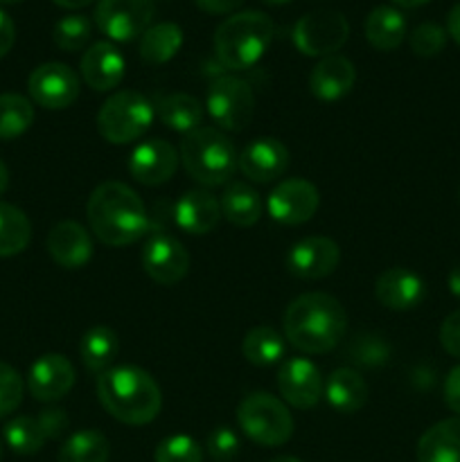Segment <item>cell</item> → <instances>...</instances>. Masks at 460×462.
Wrapping results in <instances>:
<instances>
[{
  "label": "cell",
  "instance_id": "4fadbf2b",
  "mask_svg": "<svg viewBox=\"0 0 460 462\" xmlns=\"http://www.w3.org/2000/svg\"><path fill=\"white\" fill-rule=\"evenodd\" d=\"M320 206V194L314 183L305 179H287L271 189L266 199V210L271 219L284 226H300L316 215Z\"/></svg>",
  "mask_w": 460,
  "mask_h": 462
},
{
  "label": "cell",
  "instance_id": "8fae6325",
  "mask_svg": "<svg viewBox=\"0 0 460 462\" xmlns=\"http://www.w3.org/2000/svg\"><path fill=\"white\" fill-rule=\"evenodd\" d=\"M140 264L153 282L162 284V287H174L188 275L189 253L174 235L156 230L144 242L143 253H140Z\"/></svg>",
  "mask_w": 460,
  "mask_h": 462
},
{
  "label": "cell",
  "instance_id": "f1b7e54d",
  "mask_svg": "<svg viewBox=\"0 0 460 462\" xmlns=\"http://www.w3.org/2000/svg\"><path fill=\"white\" fill-rule=\"evenodd\" d=\"M79 355L90 373H106L120 355V338L106 325H93L81 338Z\"/></svg>",
  "mask_w": 460,
  "mask_h": 462
},
{
  "label": "cell",
  "instance_id": "cb8c5ba5",
  "mask_svg": "<svg viewBox=\"0 0 460 462\" xmlns=\"http://www.w3.org/2000/svg\"><path fill=\"white\" fill-rule=\"evenodd\" d=\"M325 397H327L329 406L338 413L352 415L361 411L368 402V383L363 382L356 370L352 368H338L334 370L325 383Z\"/></svg>",
  "mask_w": 460,
  "mask_h": 462
},
{
  "label": "cell",
  "instance_id": "4dcf8cb0",
  "mask_svg": "<svg viewBox=\"0 0 460 462\" xmlns=\"http://www.w3.org/2000/svg\"><path fill=\"white\" fill-rule=\"evenodd\" d=\"M284 350H287V347H284L282 334L275 332L269 325H257V328H253L251 332L244 337L242 343L244 359L253 365H260V368L282 361Z\"/></svg>",
  "mask_w": 460,
  "mask_h": 462
},
{
  "label": "cell",
  "instance_id": "7402d4cb",
  "mask_svg": "<svg viewBox=\"0 0 460 462\" xmlns=\"http://www.w3.org/2000/svg\"><path fill=\"white\" fill-rule=\"evenodd\" d=\"M221 217V203L206 189H188L174 206L176 226L194 237L212 233Z\"/></svg>",
  "mask_w": 460,
  "mask_h": 462
},
{
  "label": "cell",
  "instance_id": "8992f818",
  "mask_svg": "<svg viewBox=\"0 0 460 462\" xmlns=\"http://www.w3.org/2000/svg\"><path fill=\"white\" fill-rule=\"evenodd\" d=\"M156 108L135 90H120L102 104L97 113V131L106 143L129 144L152 126Z\"/></svg>",
  "mask_w": 460,
  "mask_h": 462
},
{
  "label": "cell",
  "instance_id": "484cf974",
  "mask_svg": "<svg viewBox=\"0 0 460 462\" xmlns=\"http://www.w3.org/2000/svg\"><path fill=\"white\" fill-rule=\"evenodd\" d=\"M264 201L260 192L244 180H235L221 197V215L237 228H251L262 219Z\"/></svg>",
  "mask_w": 460,
  "mask_h": 462
},
{
  "label": "cell",
  "instance_id": "83f0119b",
  "mask_svg": "<svg viewBox=\"0 0 460 462\" xmlns=\"http://www.w3.org/2000/svg\"><path fill=\"white\" fill-rule=\"evenodd\" d=\"M365 36L373 48L383 50V52L400 48L406 36V18L401 16L400 9L391 5H379L365 18Z\"/></svg>",
  "mask_w": 460,
  "mask_h": 462
},
{
  "label": "cell",
  "instance_id": "6da1fadb",
  "mask_svg": "<svg viewBox=\"0 0 460 462\" xmlns=\"http://www.w3.org/2000/svg\"><path fill=\"white\" fill-rule=\"evenodd\" d=\"M90 230L106 246H129L149 230L147 208L126 183L106 180L97 185L86 203Z\"/></svg>",
  "mask_w": 460,
  "mask_h": 462
},
{
  "label": "cell",
  "instance_id": "5bb4252c",
  "mask_svg": "<svg viewBox=\"0 0 460 462\" xmlns=\"http://www.w3.org/2000/svg\"><path fill=\"white\" fill-rule=\"evenodd\" d=\"M341 262V248L334 239L305 237L293 244L287 253V269L289 273L300 280H320L332 275Z\"/></svg>",
  "mask_w": 460,
  "mask_h": 462
},
{
  "label": "cell",
  "instance_id": "277c9868",
  "mask_svg": "<svg viewBox=\"0 0 460 462\" xmlns=\"http://www.w3.org/2000/svg\"><path fill=\"white\" fill-rule=\"evenodd\" d=\"M273 21L262 12H239L215 32V54L230 70L255 66L273 41Z\"/></svg>",
  "mask_w": 460,
  "mask_h": 462
},
{
  "label": "cell",
  "instance_id": "ba28073f",
  "mask_svg": "<svg viewBox=\"0 0 460 462\" xmlns=\"http://www.w3.org/2000/svg\"><path fill=\"white\" fill-rule=\"evenodd\" d=\"M206 106L216 126L224 131H242L255 113V95L248 81L224 75L207 88Z\"/></svg>",
  "mask_w": 460,
  "mask_h": 462
},
{
  "label": "cell",
  "instance_id": "d6a6232c",
  "mask_svg": "<svg viewBox=\"0 0 460 462\" xmlns=\"http://www.w3.org/2000/svg\"><path fill=\"white\" fill-rule=\"evenodd\" d=\"M32 224L21 208L0 201V257H14L27 248Z\"/></svg>",
  "mask_w": 460,
  "mask_h": 462
},
{
  "label": "cell",
  "instance_id": "7a4b0ae2",
  "mask_svg": "<svg viewBox=\"0 0 460 462\" xmlns=\"http://www.w3.org/2000/svg\"><path fill=\"white\" fill-rule=\"evenodd\" d=\"M347 314L329 293L311 291L298 296L284 311V334L305 355H325L343 341Z\"/></svg>",
  "mask_w": 460,
  "mask_h": 462
},
{
  "label": "cell",
  "instance_id": "836d02e7",
  "mask_svg": "<svg viewBox=\"0 0 460 462\" xmlns=\"http://www.w3.org/2000/svg\"><path fill=\"white\" fill-rule=\"evenodd\" d=\"M50 438L45 433L43 424H41L39 415L36 418L18 415V418L9 420L5 424V442L18 456H34L36 451L43 449V445Z\"/></svg>",
  "mask_w": 460,
  "mask_h": 462
},
{
  "label": "cell",
  "instance_id": "f6af8a7d",
  "mask_svg": "<svg viewBox=\"0 0 460 462\" xmlns=\"http://www.w3.org/2000/svg\"><path fill=\"white\" fill-rule=\"evenodd\" d=\"M14 41H16V27L12 18L0 9V59L14 48Z\"/></svg>",
  "mask_w": 460,
  "mask_h": 462
},
{
  "label": "cell",
  "instance_id": "b9f144b4",
  "mask_svg": "<svg viewBox=\"0 0 460 462\" xmlns=\"http://www.w3.org/2000/svg\"><path fill=\"white\" fill-rule=\"evenodd\" d=\"M440 343L446 355L460 359V310L446 316L440 328Z\"/></svg>",
  "mask_w": 460,
  "mask_h": 462
},
{
  "label": "cell",
  "instance_id": "7dc6e473",
  "mask_svg": "<svg viewBox=\"0 0 460 462\" xmlns=\"http://www.w3.org/2000/svg\"><path fill=\"white\" fill-rule=\"evenodd\" d=\"M446 30H449L451 39L460 45V3H455L451 7L449 18H446Z\"/></svg>",
  "mask_w": 460,
  "mask_h": 462
},
{
  "label": "cell",
  "instance_id": "e575fe53",
  "mask_svg": "<svg viewBox=\"0 0 460 462\" xmlns=\"http://www.w3.org/2000/svg\"><path fill=\"white\" fill-rule=\"evenodd\" d=\"M34 122V106L18 93L0 95V140H14Z\"/></svg>",
  "mask_w": 460,
  "mask_h": 462
},
{
  "label": "cell",
  "instance_id": "11a10c76",
  "mask_svg": "<svg viewBox=\"0 0 460 462\" xmlns=\"http://www.w3.org/2000/svg\"><path fill=\"white\" fill-rule=\"evenodd\" d=\"M0 3H5V5H12V3H21V0H0Z\"/></svg>",
  "mask_w": 460,
  "mask_h": 462
},
{
  "label": "cell",
  "instance_id": "9c48e42d",
  "mask_svg": "<svg viewBox=\"0 0 460 462\" xmlns=\"http://www.w3.org/2000/svg\"><path fill=\"white\" fill-rule=\"evenodd\" d=\"M350 23L341 12L318 9L302 16L293 27V43L307 57H329L345 45Z\"/></svg>",
  "mask_w": 460,
  "mask_h": 462
},
{
  "label": "cell",
  "instance_id": "f907efd6",
  "mask_svg": "<svg viewBox=\"0 0 460 462\" xmlns=\"http://www.w3.org/2000/svg\"><path fill=\"white\" fill-rule=\"evenodd\" d=\"M7 185H9V170H7V165H5V162L0 161V197H3V194H5Z\"/></svg>",
  "mask_w": 460,
  "mask_h": 462
},
{
  "label": "cell",
  "instance_id": "f35d334b",
  "mask_svg": "<svg viewBox=\"0 0 460 462\" xmlns=\"http://www.w3.org/2000/svg\"><path fill=\"white\" fill-rule=\"evenodd\" d=\"M23 377L16 368L0 361V418L14 413L23 402Z\"/></svg>",
  "mask_w": 460,
  "mask_h": 462
},
{
  "label": "cell",
  "instance_id": "bcb514c9",
  "mask_svg": "<svg viewBox=\"0 0 460 462\" xmlns=\"http://www.w3.org/2000/svg\"><path fill=\"white\" fill-rule=\"evenodd\" d=\"M242 3L244 0H197L198 7L207 14H230Z\"/></svg>",
  "mask_w": 460,
  "mask_h": 462
},
{
  "label": "cell",
  "instance_id": "f5cc1de1",
  "mask_svg": "<svg viewBox=\"0 0 460 462\" xmlns=\"http://www.w3.org/2000/svg\"><path fill=\"white\" fill-rule=\"evenodd\" d=\"M271 462H302V460L293 458V456H280V458H275V460H271Z\"/></svg>",
  "mask_w": 460,
  "mask_h": 462
},
{
  "label": "cell",
  "instance_id": "ffe728a7",
  "mask_svg": "<svg viewBox=\"0 0 460 462\" xmlns=\"http://www.w3.org/2000/svg\"><path fill=\"white\" fill-rule=\"evenodd\" d=\"M48 253L61 269L77 271L93 257V239L77 221H59L48 235Z\"/></svg>",
  "mask_w": 460,
  "mask_h": 462
},
{
  "label": "cell",
  "instance_id": "d4e9b609",
  "mask_svg": "<svg viewBox=\"0 0 460 462\" xmlns=\"http://www.w3.org/2000/svg\"><path fill=\"white\" fill-rule=\"evenodd\" d=\"M418 462H460V418L442 420L418 442Z\"/></svg>",
  "mask_w": 460,
  "mask_h": 462
},
{
  "label": "cell",
  "instance_id": "7c38bea8",
  "mask_svg": "<svg viewBox=\"0 0 460 462\" xmlns=\"http://www.w3.org/2000/svg\"><path fill=\"white\" fill-rule=\"evenodd\" d=\"M27 90L39 106L50 108V111H63L77 102L81 81L70 66L50 61L41 63L39 68L32 70L30 79H27Z\"/></svg>",
  "mask_w": 460,
  "mask_h": 462
},
{
  "label": "cell",
  "instance_id": "1f68e13d",
  "mask_svg": "<svg viewBox=\"0 0 460 462\" xmlns=\"http://www.w3.org/2000/svg\"><path fill=\"white\" fill-rule=\"evenodd\" d=\"M111 445L97 429H81L72 433L59 449V462H108Z\"/></svg>",
  "mask_w": 460,
  "mask_h": 462
},
{
  "label": "cell",
  "instance_id": "db71d44e",
  "mask_svg": "<svg viewBox=\"0 0 460 462\" xmlns=\"http://www.w3.org/2000/svg\"><path fill=\"white\" fill-rule=\"evenodd\" d=\"M264 3H269V5H282V3H289V0H264Z\"/></svg>",
  "mask_w": 460,
  "mask_h": 462
},
{
  "label": "cell",
  "instance_id": "603a6c76",
  "mask_svg": "<svg viewBox=\"0 0 460 462\" xmlns=\"http://www.w3.org/2000/svg\"><path fill=\"white\" fill-rule=\"evenodd\" d=\"M356 81V68L343 54H329L314 66L309 75V88L316 99L323 102H336L345 97Z\"/></svg>",
  "mask_w": 460,
  "mask_h": 462
},
{
  "label": "cell",
  "instance_id": "52a82bcc",
  "mask_svg": "<svg viewBox=\"0 0 460 462\" xmlns=\"http://www.w3.org/2000/svg\"><path fill=\"white\" fill-rule=\"evenodd\" d=\"M237 424L255 445L280 447L291 440L293 418L282 400L269 393L244 397L237 409Z\"/></svg>",
  "mask_w": 460,
  "mask_h": 462
},
{
  "label": "cell",
  "instance_id": "44dd1931",
  "mask_svg": "<svg viewBox=\"0 0 460 462\" xmlns=\"http://www.w3.org/2000/svg\"><path fill=\"white\" fill-rule=\"evenodd\" d=\"M124 57H122L120 50L113 43H108V41H99V43L90 45L79 61L81 79H84L90 88L97 90V93L115 88L122 81V77H124Z\"/></svg>",
  "mask_w": 460,
  "mask_h": 462
},
{
  "label": "cell",
  "instance_id": "d590c367",
  "mask_svg": "<svg viewBox=\"0 0 460 462\" xmlns=\"http://www.w3.org/2000/svg\"><path fill=\"white\" fill-rule=\"evenodd\" d=\"M93 36V25L86 16L81 14H72V16H63L61 21H57L52 32V39L57 43L59 50H66V52H77V50H84L86 43Z\"/></svg>",
  "mask_w": 460,
  "mask_h": 462
},
{
  "label": "cell",
  "instance_id": "9f6ffc18",
  "mask_svg": "<svg viewBox=\"0 0 460 462\" xmlns=\"http://www.w3.org/2000/svg\"><path fill=\"white\" fill-rule=\"evenodd\" d=\"M0 460H3V442H0Z\"/></svg>",
  "mask_w": 460,
  "mask_h": 462
},
{
  "label": "cell",
  "instance_id": "c3c4849f",
  "mask_svg": "<svg viewBox=\"0 0 460 462\" xmlns=\"http://www.w3.org/2000/svg\"><path fill=\"white\" fill-rule=\"evenodd\" d=\"M446 284H449L451 296H455L460 300V264L454 266V269L449 271V278H446Z\"/></svg>",
  "mask_w": 460,
  "mask_h": 462
},
{
  "label": "cell",
  "instance_id": "e0dca14e",
  "mask_svg": "<svg viewBox=\"0 0 460 462\" xmlns=\"http://www.w3.org/2000/svg\"><path fill=\"white\" fill-rule=\"evenodd\" d=\"M75 386V368L63 355L39 356L27 373V388L39 402H59Z\"/></svg>",
  "mask_w": 460,
  "mask_h": 462
},
{
  "label": "cell",
  "instance_id": "30bf717a",
  "mask_svg": "<svg viewBox=\"0 0 460 462\" xmlns=\"http://www.w3.org/2000/svg\"><path fill=\"white\" fill-rule=\"evenodd\" d=\"M153 0H99L95 23L117 43L140 39L152 27Z\"/></svg>",
  "mask_w": 460,
  "mask_h": 462
},
{
  "label": "cell",
  "instance_id": "681fc988",
  "mask_svg": "<svg viewBox=\"0 0 460 462\" xmlns=\"http://www.w3.org/2000/svg\"><path fill=\"white\" fill-rule=\"evenodd\" d=\"M54 3H57L59 7L79 9V7H86V5H90V3H93V0H54Z\"/></svg>",
  "mask_w": 460,
  "mask_h": 462
},
{
  "label": "cell",
  "instance_id": "5b68a950",
  "mask_svg": "<svg viewBox=\"0 0 460 462\" xmlns=\"http://www.w3.org/2000/svg\"><path fill=\"white\" fill-rule=\"evenodd\" d=\"M237 158L228 135L215 126H198L180 143V162L185 171L206 188L228 183L237 170Z\"/></svg>",
  "mask_w": 460,
  "mask_h": 462
},
{
  "label": "cell",
  "instance_id": "9a60e30c",
  "mask_svg": "<svg viewBox=\"0 0 460 462\" xmlns=\"http://www.w3.org/2000/svg\"><path fill=\"white\" fill-rule=\"evenodd\" d=\"M278 391L282 400L291 404L293 409H314L323 397L325 383L316 364L296 356V359H289L280 365Z\"/></svg>",
  "mask_w": 460,
  "mask_h": 462
},
{
  "label": "cell",
  "instance_id": "ac0fdd59",
  "mask_svg": "<svg viewBox=\"0 0 460 462\" xmlns=\"http://www.w3.org/2000/svg\"><path fill=\"white\" fill-rule=\"evenodd\" d=\"M237 167L253 183H271L289 167V149L275 138H257L239 153Z\"/></svg>",
  "mask_w": 460,
  "mask_h": 462
},
{
  "label": "cell",
  "instance_id": "3957f363",
  "mask_svg": "<svg viewBox=\"0 0 460 462\" xmlns=\"http://www.w3.org/2000/svg\"><path fill=\"white\" fill-rule=\"evenodd\" d=\"M99 404L129 427H144L161 413L162 395L156 379L135 365H117L97 377Z\"/></svg>",
  "mask_w": 460,
  "mask_h": 462
},
{
  "label": "cell",
  "instance_id": "d6986e66",
  "mask_svg": "<svg viewBox=\"0 0 460 462\" xmlns=\"http://www.w3.org/2000/svg\"><path fill=\"white\" fill-rule=\"evenodd\" d=\"M424 280L418 273L404 266H392L386 269L374 282V296L379 305L392 311H409L424 300Z\"/></svg>",
  "mask_w": 460,
  "mask_h": 462
},
{
  "label": "cell",
  "instance_id": "816d5d0a",
  "mask_svg": "<svg viewBox=\"0 0 460 462\" xmlns=\"http://www.w3.org/2000/svg\"><path fill=\"white\" fill-rule=\"evenodd\" d=\"M392 3L401 5V7H419V5L428 3V0H392Z\"/></svg>",
  "mask_w": 460,
  "mask_h": 462
},
{
  "label": "cell",
  "instance_id": "ab89813d",
  "mask_svg": "<svg viewBox=\"0 0 460 462\" xmlns=\"http://www.w3.org/2000/svg\"><path fill=\"white\" fill-rule=\"evenodd\" d=\"M207 454L216 462H228L235 460L239 454V438L233 429H216L207 438Z\"/></svg>",
  "mask_w": 460,
  "mask_h": 462
},
{
  "label": "cell",
  "instance_id": "74e56055",
  "mask_svg": "<svg viewBox=\"0 0 460 462\" xmlns=\"http://www.w3.org/2000/svg\"><path fill=\"white\" fill-rule=\"evenodd\" d=\"M445 43H446L445 27H440L433 21L422 23V25H418L413 32H410V50H413L418 57H436L437 52H442Z\"/></svg>",
  "mask_w": 460,
  "mask_h": 462
},
{
  "label": "cell",
  "instance_id": "7bdbcfd3",
  "mask_svg": "<svg viewBox=\"0 0 460 462\" xmlns=\"http://www.w3.org/2000/svg\"><path fill=\"white\" fill-rule=\"evenodd\" d=\"M39 420H41V424H43V429H45V433H48L50 440H54V438H61L63 431L68 429V415L63 409L41 411Z\"/></svg>",
  "mask_w": 460,
  "mask_h": 462
},
{
  "label": "cell",
  "instance_id": "2e32d148",
  "mask_svg": "<svg viewBox=\"0 0 460 462\" xmlns=\"http://www.w3.org/2000/svg\"><path fill=\"white\" fill-rule=\"evenodd\" d=\"M179 167V153L174 144L162 138L140 143L129 156V171L138 183L156 188L167 183Z\"/></svg>",
  "mask_w": 460,
  "mask_h": 462
},
{
  "label": "cell",
  "instance_id": "f546056e",
  "mask_svg": "<svg viewBox=\"0 0 460 462\" xmlns=\"http://www.w3.org/2000/svg\"><path fill=\"white\" fill-rule=\"evenodd\" d=\"M180 45H183V30L176 23H158L140 36V57L152 66H161L176 57Z\"/></svg>",
  "mask_w": 460,
  "mask_h": 462
},
{
  "label": "cell",
  "instance_id": "8d00e7d4",
  "mask_svg": "<svg viewBox=\"0 0 460 462\" xmlns=\"http://www.w3.org/2000/svg\"><path fill=\"white\" fill-rule=\"evenodd\" d=\"M153 462H203V449L189 436H170L156 447Z\"/></svg>",
  "mask_w": 460,
  "mask_h": 462
},
{
  "label": "cell",
  "instance_id": "4316f807",
  "mask_svg": "<svg viewBox=\"0 0 460 462\" xmlns=\"http://www.w3.org/2000/svg\"><path fill=\"white\" fill-rule=\"evenodd\" d=\"M156 113L167 129L176 134H192L203 122V106L197 97L188 93L162 95L156 102Z\"/></svg>",
  "mask_w": 460,
  "mask_h": 462
},
{
  "label": "cell",
  "instance_id": "ee69618b",
  "mask_svg": "<svg viewBox=\"0 0 460 462\" xmlns=\"http://www.w3.org/2000/svg\"><path fill=\"white\" fill-rule=\"evenodd\" d=\"M445 402L455 415H460V364L449 370L445 379Z\"/></svg>",
  "mask_w": 460,
  "mask_h": 462
},
{
  "label": "cell",
  "instance_id": "60d3db41",
  "mask_svg": "<svg viewBox=\"0 0 460 462\" xmlns=\"http://www.w3.org/2000/svg\"><path fill=\"white\" fill-rule=\"evenodd\" d=\"M388 346L377 337H361L352 346V361H359L363 365H379L386 364Z\"/></svg>",
  "mask_w": 460,
  "mask_h": 462
}]
</instances>
